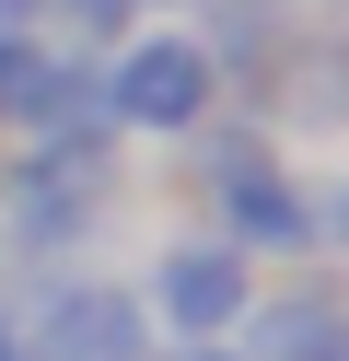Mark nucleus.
I'll use <instances>...</instances> for the list:
<instances>
[{
    "instance_id": "f257e3e1",
    "label": "nucleus",
    "mask_w": 349,
    "mask_h": 361,
    "mask_svg": "<svg viewBox=\"0 0 349 361\" xmlns=\"http://www.w3.org/2000/svg\"><path fill=\"white\" fill-rule=\"evenodd\" d=\"M93 71H105V128L116 140H163V152L198 140L221 117V94H233L186 24H128L116 47H93Z\"/></svg>"
},
{
    "instance_id": "f03ea898",
    "label": "nucleus",
    "mask_w": 349,
    "mask_h": 361,
    "mask_svg": "<svg viewBox=\"0 0 349 361\" xmlns=\"http://www.w3.org/2000/svg\"><path fill=\"white\" fill-rule=\"evenodd\" d=\"M116 198V140H23V164L0 175V245L23 268H70L105 233Z\"/></svg>"
},
{
    "instance_id": "7ed1b4c3",
    "label": "nucleus",
    "mask_w": 349,
    "mask_h": 361,
    "mask_svg": "<svg viewBox=\"0 0 349 361\" xmlns=\"http://www.w3.org/2000/svg\"><path fill=\"white\" fill-rule=\"evenodd\" d=\"M23 326V361H140L152 350V314H140L128 280H105V268H35V291L12 303Z\"/></svg>"
},
{
    "instance_id": "20e7f679",
    "label": "nucleus",
    "mask_w": 349,
    "mask_h": 361,
    "mask_svg": "<svg viewBox=\"0 0 349 361\" xmlns=\"http://www.w3.org/2000/svg\"><path fill=\"white\" fill-rule=\"evenodd\" d=\"M256 280L268 268L256 257H233L209 221H186V233H163L152 257H140V314H152V338H233L245 326V303H256Z\"/></svg>"
},
{
    "instance_id": "39448f33",
    "label": "nucleus",
    "mask_w": 349,
    "mask_h": 361,
    "mask_svg": "<svg viewBox=\"0 0 349 361\" xmlns=\"http://www.w3.org/2000/svg\"><path fill=\"white\" fill-rule=\"evenodd\" d=\"M233 350H245V361H349V314H338V291H326V268H291L279 291L256 280Z\"/></svg>"
},
{
    "instance_id": "423d86ee",
    "label": "nucleus",
    "mask_w": 349,
    "mask_h": 361,
    "mask_svg": "<svg viewBox=\"0 0 349 361\" xmlns=\"http://www.w3.org/2000/svg\"><path fill=\"white\" fill-rule=\"evenodd\" d=\"M12 128H23V140H116V128H105V71H93V47H59V35H47V47H35V82H23V105H12Z\"/></svg>"
},
{
    "instance_id": "0eeeda50",
    "label": "nucleus",
    "mask_w": 349,
    "mask_h": 361,
    "mask_svg": "<svg viewBox=\"0 0 349 361\" xmlns=\"http://www.w3.org/2000/svg\"><path fill=\"white\" fill-rule=\"evenodd\" d=\"M186 12H198V24H186V35H198V47H209V71H268V59L279 47H291V35H302V0H186Z\"/></svg>"
},
{
    "instance_id": "6e6552de",
    "label": "nucleus",
    "mask_w": 349,
    "mask_h": 361,
    "mask_svg": "<svg viewBox=\"0 0 349 361\" xmlns=\"http://www.w3.org/2000/svg\"><path fill=\"white\" fill-rule=\"evenodd\" d=\"M35 47H47L35 24H0V128H12V105H23V82H35Z\"/></svg>"
},
{
    "instance_id": "1a4fd4ad",
    "label": "nucleus",
    "mask_w": 349,
    "mask_h": 361,
    "mask_svg": "<svg viewBox=\"0 0 349 361\" xmlns=\"http://www.w3.org/2000/svg\"><path fill=\"white\" fill-rule=\"evenodd\" d=\"M140 361H245V350H233V338H152Z\"/></svg>"
},
{
    "instance_id": "9d476101",
    "label": "nucleus",
    "mask_w": 349,
    "mask_h": 361,
    "mask_svg": "<svg viewBox=\"0 0 349 361\" xmlns=\"http://www.w3.org/2000/svg\"><path fill=\"white\" fill-rule=\"evenodd\" d=\"M0 361H23V326H12V303H0Z\"/></svg>"
},
{
    "instance_id": "9b49d317",
    "label": "nucleus",
    "mask_w": 349,
    "mask_h": 361,
    "mask_svg": "<svg viewBox=\"0 0 349 361\" xmlns=\"http://www.w3.org/2000/svg\"><path fill=\"white\" fill-rule=\"evenodd\" d=\"M128 12H163V0H128ZM175 12H186V0H175Z\"/></svg>"
},
{
    "instance_id": "f8f14e48",
    "label": "nucleus",
    "mask_w": 349,
    "mask_h": 361,
    "mask_svg": "<svg viewBox=\"0 0 349 361\" xmlns=\"http://www.w3.org/2000/svg\"><path fill=\"white\" fill-rule=\"evenodd\" d=\"M302 12H326V0H302Z\"/></svg>"
}]
</instances>
